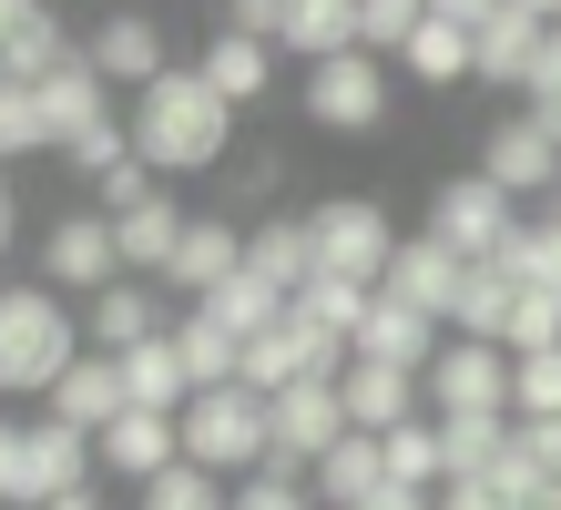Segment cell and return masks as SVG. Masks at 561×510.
Listing matches in <instances>:
<instances>
[{"label":"cell","instance_id":"cb8c5ba5","mask_svg":"<svg viewBox=\"0 0 561 510\" xmlns=\"http://www.w3.org/2000/svg\"><path fill=\"white\" fill-rule=\"evenodd\" d=\"M541 31L551 21H531V11H490L470 42H480V72L470 82H501V92H531V61H541Z\"/></svg>","mask_w":561,"mask_h":510},{"label":"cell","instance_id":"f35d334b","mask_svg":"<svg viewBox=\"0 0 561 510\" xmlns=\"http://www.w3.org/2000/svg\"><path fill=\"white\" fill-rule=\"evenodd\" d=\"M236 510H317L307 480H236Z\"/></svg>","mask_w":561,"mask_h":510},{"label":"cell","instance_id":"f546056e","mask_svg":"<svg viewBox=\"0 0 561 510\" xmlns=\"http://www.w3.org/2000/svg\"><path fill=\"white\" fill-rule=\"evenodd\" d=\"M184 367H194V398H205V388H236V367H245V348H236V337H225L215 317H205V306H184Z\"/></svg>","mask_w":561,"mask_h":510},{"label":"cell","instance_id":"7c38bea8","mask_svg":"<svg viewBox=\"0 0 561 510\" xmlns=\"http://www.w3.org/2000/svg\"><path fill=\"white\" fill-rule=\"evenodd\" d=\"M92 460L113 469V480H134V490H153L163 469L184 460V419H153V408H123V419L92 439Z\"/></svg>","mask_w":561,"mask_h":510},{"label":"cell","instance_id":"8fae6325","mask_svg":"<svg viewBox=\"0 0 561 510\" xmlns=\"http://www.w3.org/2000/svg\"><path fill=\"white\" fill-rule=\"evenodd\" d=\"M337 398H347V419L368 429V439H388V429L428 419V378H419V367H378V358H347Z\"/></svg>","mask_w":561,"mask_h":510},{"label":"cell","instance_id":"52a82bcc","mask_svg":"<svg viewBox=\"0 0 561 510\" xmlns=\"http://www.w3.org/2000/svg\"><path fill=\"white\" fill-rule=\"evenodd\" d=\"M511 388H520V358L511 348L449 337V348L428 358V419H511Z\"/></svg>","mask_w":561,"mask_h":510},{"label":"cell","instance_id":"ba28073f","mask_svg":"<svg viewBox=\"0 0 561 510\" xmlns=\"http://www.w3.org/2000/svg\"><path fill=\"white\" fill-rule=\"evenodd\" d=\"M428 235H439L459 265H480V256H501L511 235H520V204L470 163V174H439V194H428Z\"/></svg>","mask_w":561,"mask_h":510},{"label":"cell","instance_id":"4dcf8cb0","mask_svg":"<svg viewBox=\"0 0 561 510\" xmlns=\"http://www.w3.org/2000/svg\"><path fill=\"white\" fill-rule=\"evenodd\" d=\"M368 306H378V286H347V276H317L307 296H296V317H317L327 337H347V348H357V327H368Z\"/></svg>","mask_w":561,"mask_h":510},{"label":"cell","instance_id":"4fadbf2b","mask_svg":"<svg viewBox=\"0 0 561 510\" xmlns=\"http://www.w3.org/2000/svg\"><path fill=\"white\" fill-rule=\"evenodd\" d=\"M92 469H103V460H92V439H82L72 419H51V408H42V419H31V469H21V510H42V500H61V490H92Z\"/></svg>","mask_w":561,"mask_h":510},{"label":"cell","instance_id":"7dc6e473","mask_svg":"<svg viewBox=\"0 0 561 510\" xmlns=\"http://www.w3.org/2000/svg\"><path fill=\"white\" fill-rule=\"evenodd\" d=\"M368 510H439V490H399V480H388V490H378Z\"/></svg>","mask_w":561,"mask_h":510},{"label":"cell","instance_id":"e575fe53","mask_svg":"<svg viewBox=\"0 0 561 510\" xmlns=\"http://www.w3.org/2000/svg\"><path fill=\"white\" fill-rule=\"evenodd\" d=\"M511 358H541V348H561V296H541V286H520V306H511V337H501Z\"/></svg>","mask_w":561,"mask_h":510},{"label":"cell","instance_id":"f907efd6","mask_svg":"<svg viewBox=\"0 0 561 510\" xmlns=\"http://www.w3.org/2000/svg\"><path fill=\"white\" fill-rule=\"evenodd\" d=\"M520 510H561V490H531V500H520Z\"/></svg>","mask_w":561,"mask_h":510},{"label":"cell","instance_id":"9a60e30c","mask_svg":"<svg viewBox=\"0 0 561 510\" xmlns=\"http://www.w3.org/2000/svg\"><path fill=\"white\" fill-rule=\"evenodd\" d=\"M236 276H245V225L194 215V225H184V246H174V265H163V286H184L194 306H205L215 286H236Z\"/></svg>","mask_w":561,"mask_h":510},{"label":"cell","instance_id":"3957f363","mask_svg":"<svg viewBox=\"0 0 561 510\" xmlns=\"http://www.w3.org/2000/svg\"><path fill=\"white\" fill-rule=\"evenodd\" d=\"M307 235H317V276H347V286H388V256L409 246L378 194H317Z\"/></svg>","mask_w":561,"mask_h":510},{"label":"cell","instance_id":"7bdbcfd3","mask_svg":"<svg viewBox=\"0 0 561 510\" xmlns=\"http://www.w3.org/2000/svg\"><path fill=\"white\" fill-rule=\"evenodd\" d=\"M439 510H511V500L490 490V480H449V490H439Z\"/></svg>","mask_w":561,"mask_h":510},{"label":"cell","instance_id":"836d02e7","mask_svg":"<svg viewBox=\"0 0 561 510\" xmlns=\"http://www.w3.org/2000/svg\"><path fill=\"white\" fill-rule=\"evenodd\" d=\"M511 429H520V419H439V439H449V480H480V469L511 450Z\"/></svg>","mask_w":561,"mask_h":510},{"label":"cell","instance_id":"1f68e13d","mask_svg":"<svg viewBox=\"0 0 561 510\" xmlns=\"http://www.w3.org/2000/svg\"><path fill=\"white\" fill-rule=\"evenodd\" d=\"M419 21H428V0H357V52L399 61V52L419 42Z\"/></svg>","mask_w":561,"mask_h":510},{"label":"cell","instance_id":"bcb514c9","mask_svg":"<svg viewBox=\"0 0 561 510\" xmlns=\"http://www.w3.org/2000/svg\"><path fill=\"white\" fill-rule=\"evenodd\" d=\"M21 246V194H11V163H0V256Z\"/></svg>","mask_w":561,"mask_h":510},{"label":"cell","instance_id":"2e32d148","mask_svg":"<svg viewBox=\"0 0 561 510\" xmlns=\"http://www.w3.org/2000/svg\"><path fill=\"white\" fill-rule=\"evenodd\" d=\"M459 276H470V265H459V256L439 246V235H409V246L388 256V286H378V296H399V306H419V317H439V327H449Z\"/></svg>","mask_w":561,"mask_h":510},{"label":"cell","instance_id":"74e56055","mask_svg":"<svg viewBox=\"0 0 561 510\" xmlns=\"http://www.w3.org/2000/svg\"><path fill=\"white\" fill-rule=\"evenodd\" d=\"M21 469H31V419H0V510H21Z\"/></svg>","mask_w":561,"mask_h":510},{"label":"cell","instance_id":"f6af8a7d","mask_svg":"<svg viewBox=\"0 0 561 510\" xmlns=\"http://www.w3.org/2000/svg\"><path fill=\"white\" fill-rule=\"evenodd\" d=\"M428 11H439V21H459V31H480L490 11H511V0H428Z\"/></svg>","mask_w":561,"mask_h":510},{"label":"cell","instance_id":"c3c4849f","mask_svg":"<svg viewBox=\"0 0 561 510\" xmlns=\"http://www.w3.org/2000/svg\"><path fill=\"white\" fill-rule=\"evenodd\" d=\"M42 510H103V490H61V500H42Z\"/></svg>","mask_w":561,"mask_h":510},{"label":"cell","instance_id":"ee69618b","mask_svg":"<svg viewBox=\"0 0 561 510\" xmlns=\"http://www.w3.org/2000/svg\"><path fill=\"white\" fill-rule=\"evenodd\" d=\"M42 11H51V0H0V52H11V42H21V31H31V21H42Z\"/></svg>","mask_w":561,"mask_h":510},{"label":"cell","instance_id":"9c48e42d","mask_svg":"<svg viewBox=\"0 0 561 510\" xmlns=\"http://www.w3.org/2000/svg\"><path fill=\"white\" fill-rule=\"evenodd\" d=\"M480 174L501 184L511 204H551L561 194V133L541 113H501V123L480 133Z\"/></svg>","mask_w":561,"mask_h":510},{"label":"cell","instance_id":"7a4b0ae2","mask_svg":"<svg viewBox=\"0 0 561 510\" xmlns=\"http://www.w3.org/2000/svg\"><path fill=\"white\" fill-rule=\"evenodd\" d=\"M82 348H92V337L72 317V296H51L42 276L0 286V398H51L82 367Z\"/></svg>","mask_w":561,"mask_h":510},{"label":"cell","instance_id":"277c9868","mask_svg":"<svg viewBox=\"0 0 561 510\" xmlns=\"http://www.w3.org/2000/svg\"><path fill=\"white\" fill-rule=\"evenodd\" d=\"M266 398H255L245 378L236 388H205L184 408V460L194 469H215V480H255V469H266Z\"/></svg>","mask_w":561,"mask_h":510},{"label":"cell","instance_id":"8992f818","mask_svg":"<svg viewBox=\"0 0 561 510\" xmlns=\"http://www.w3.org/2000/svg\"><path fill=\"white\" fill-rule=\"evenodd\" d=\"M296 113H307L317 133H337V144H368V133H388V61H378V52L317 61L307 92H296Z\"/></svg>","mask_w":561,"mask_h":510},{"label":"cell","instance_id":"b9f144b4","mask_svg":"<svg viewBox=\"0 0 561 510\" xmlns=\"http://www.w3.org/2000/svg\"><path fill=\"white\" fill-rule=\"evenodd\" d=\"M520 439H531V460H541V480L561 490V419H520Z\"/></svg>","mask_w":561,"mask_h":510},{"label":"cell","instance_id":"ab89813d","mask_svg":"<svg viewBox=\"0 0 561 510\" xmlns=\"http://www.w3.org/2000/svg\"><path fill=\"white\" fill-rule=\"evenodd\" d=\"M225 31H245V42H276V31H286V0H225Z\"/></svg>","mask_w":561,"mask_h":510},{"label":"cell","instance_id":"d590c367","mask_svg":"<svg viewBox=\"0 0 561 510\" xmlns=\"http://www.w3.org/2000/svg\"><path fill=\"white\" fill-rule=\"evenodd\" d=\"M511 419H561V348L520 358V388H511Z\"/></svg>","mask_w":561,"mask_h":510},{"label":"cell","instance_id":"681fc988","mask_svg":"<svg viewBox=\"0 0 561 510\" xmlns=\"http://www.w3.org/2000/svg\"><path fill=\"white\" fill-rule=\"evenodd\" d=\"M511 11H531V21H561V0H511Z\"/></svg>","mask_w":561,"mask_h":510},{"label":"cell","instance_id":"d4e9b609","mask_svg":"<svg viewBox=\"0 0 561 510\" xmlns=\"http://www.w3.org/2000/svg\"><path fill=\"white\" fill-rule=\"evenodd\" d=\"M307 490H317V510H368V500L388 490V450L357 429V439H337V450L317 460V480H307Z\"/></svg>","mask_w":561,"mask_h":510},{"label":"cell","instance_id":"603a6c76","mask_svg":"<svg viewBox=\"0 0 561 510\" xmlns=\"http://www.w3.org/2000/svg\"><path fill=\"white\" fill-rule=\"evenodd\" d=\"M123 388H134V408H153V419H184V408H194L184 337H174V327H163V337H144V348L123 358Z\"/></svg>","mask_w":561,"mask_h":510},{"label":"cell","instance_id":"5b68a950","mask_svg":"<svg viewBox=\"0 0 561 510\" xmlns=\"http://www.w3.org/2000/svg\"><path fill=\"white\" fill-rule=\"evenodd\" d=\"M31 276H42L51 296H103V286H123L134 276V265H123V235H113V215L103 204H72V215H51L42 225V265H31Z\"/></svg>","mask_w":561,"mask_h":510},{"label":"cell","instance_id":"44dd1931","mask_svg":"<svg viewBox=\"0 0 561 510\" xmlns=\"http://www.w3.org/2000/svg\"><path fill=\"white\" fill-rule=\"evenodd\" d=\"M184 225H194V204H174V194H144V204H123V215H113V235H123V265L163 286V265H174Z\"/></svg>","mask_w":561,"mask_h":510},{"label":"cell","instance_id":"d6986e66","mask_svg":"<svg viewBox=\"0 0 561 510\" xmlns=\"http://www.w3.org/2000/svg\"><path fill=\"white\" fill-rule=\"evenodd\" d=\"M245 276H266L276 296H307V286H317V235H307V215L245 225Z\"/></svg>","mask_w":561,"mask_h":510},{"label":"cell","instance_id":"e0dca14e","mask_svg":"<svg viewBox=\"0 0 561 510\" xmlns=\"http://www.w3.org/2000/svg\"><path fill=\"white\" fill-rule=\"evenodd\" d=\"M51 419H72L82 439H103L113 419H123V408H134V388H123V358H103V348H82V367H72V378H61L51 398Z\"/></svg>","mask_w":561,"mask_h":510},{"label":"cell","instance_id":"d6a6232c","mask_svg":"<svg viewBox=\"0 0 561 510\" xmlns=\"http://www.w3.org/2000/svg\"><path fill=\"white\" fill-rule=\"evenodd\" d=\"M134 510H236V490L215 480V469H194V460H174L153 490H134Z\"/></svg>","mask_w":561,"mask_h":510},{"label":"cell","instance_id":"5bb4252c","mask_svg":"<svg viewBox=\"0 0 561 510\" xmlns=\"http://www.w3.org/2000/svg\"><path fill=\"white\" fill-rule=\"evenodd\" d=\"M31 102H42V133H51V154H72L82 144V133H103L113 123V82L103 72H92V61L72 52V61H61V72L42 82V92H31Z\"/></svg>","mask_w":561,"mask_h":510},{"label":"cell","instance_id":"30bf717a","mask_svg":"<svg viewBox=\"0 0 561 510\" xmlns=\"http://www.w3.org/2000/svg\"><path fill=\"white\" fill-rule=\"evenodd\" d=\"M82 61H92L103 82H123V92H153L163 72H174V52H163V21H153V11H103V21L82 31Z\"/></svg>","mask_w":561,"mask_h":510},{"label":"cell","instance_id":"6da1fadb","mask_svg":"<svg viewBox=\"0 0 561 510\" xmlns=\"http://www.w3.org/2000/svg\"><path fill=\"white\" fill-rule=\"evenodd\" d=\"M123 123H134V154L153 163L163 184H174V174H215L225 144H236V102L194 72V61H174L153 92H134V113H123Z\"/></svg>","mask_w":561,"mask_h":510},{"label":"cell","instance_id":"ac0fdd59","mask_svg":"<svg viewBox=\"0 0 561 510\" xmlns=\"http://www.w3.org/2000/svg\"><path fill=\"white\" fill-rule=\"evenodd\" d=\"M449 348V327L439 317H419V306H399V296H378L368 306V327H357V358H378V367H419L428 378V358Z\"/></svg>","mask_w":561,"mask_h":510},{"label":"cell","instance_id":"f1b7e54d","mask_svg":"<svg viewBox=\"0 0 561 510\" xmlns=\"http://www.w3.org/2000/svg\"><path fill=\"white\" fill-rule=\"evenodd\" d=\"M378 450H388V480H399V490H449V439H439V419L388 429Z\"/></svg>","mask_w":561,"mask_h":510},{"label":"cell","instance_id":"ffe728a7","mask_svg":"<svg viewBox=\"0 0 561 510\" xmlns=\"http://www.w3.org/2000/svg\"><path fill=\"white\" fill-rule=\"evenodd\" d=\"M82 337H92L103 358H134L144 337H163V296H153L144 276H123V286H103V296L82 306Z\"/></svg>","mask_w":561,"mask_h":510},{"label":"cell","instance_id":"60d3db41","mask_svg":"<svg viewBox=\"0 0 561 510\" xmlns=\"http://www.w3.org/2000/svg\"><path fill=\"white\" fill-rule=\"evenodd\" d=\"M531 102H541V113H561V21L541 31V61H531Z\"/></svg>","mask_w":561,"mask_h":510},{"label":"cell","instance_id":"7402d4cb","mask_svg":"<svg viewBox=\"0 0 561 510\" xmlns=\"http://www.w3.org/2000/svg\"><path fill=\"white\" fill-rule=\"evenodd\" d=\"M194 72H205V82L245 113V102H266V92H276V42H245V31H205Z\"/></svg>","mask_w":561,"mask_h":510},{"label":"cell","instance_id":"4316f807","mask_svg":"<svg viewBox=\"0 0 561 510\" xmlns=\"http://www.w3.org/2000/svg\"><path fill=\"white\" fill-rule=\"evenodd\" d=\"M276 42L317 72V61L357 52V0H286V31H276Z\"/></svg>","mask_w":561,"mask_h":510},{"label":"cell","instance_id":"83f0119b","mask_svg":"<svg viewBox=\"0 0 561 510\" xmlns=\"http://www.w3.org/2000/svg\"><path fill=\"white\" fill-rule=\"evenodd\" d=\"M399 72H409V82H428V92H449V82H470V72H480V42H470L459 21L428 11V21H419V42L399 52Z\"/></svg>","mask_w":561,"mask_h":510},{"label":"cell","instance_id":"8d00e7d4","mask_svg":"<svg viewBox=\"0 0 561 510\" xmlns=\"http://www.w3.org/2000/svg\"><path fill=\"white\" fill-rule=\"evenodd\" d=\"M51 133H42V102H31L21 82H0V163H21V154H42Z\"/></svg>","mask_w":561,"mask_h":510},{"label":"cell","instance_id":"484cf974","mask_svg":"<svg viewBox=\"0 0 561 510\" xmlns=\"http://www.w3.org/2000/svg\"><path fill=\"white\" fill-rule=\"evenodd\" d=\"M511 306H520V286H511V265H470L459 276V306H449V337H480V348H501L511 337Z\"/></svg>","mask_w":561,"mask_h":510}]
</instances>
